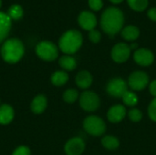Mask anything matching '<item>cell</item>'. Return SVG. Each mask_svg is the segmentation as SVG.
Here are the masks:
<instances>
[{
	"instance_id": "1",
	"label": "cell",
	"mask_w": 156,
	"mask_h": 155,
	"mask_svg": "<svg viewBox=\"0 0 156 155\" xmlns=\"http://www.w3.org/2000/svg\"><path fill=\"white\" fill-rule=\"evenodd\" d=\"M123 13L117 7H108L101 15V26L102 30L110 36H114L120 32L123 26Z\"/></svg>"
},
{
	"instance_id": "2",
	"label": "cell",
	"mask_w": 156,
	"mask_h": 155,
	"mask_svg": "<svg viewBox=\"0 0 156 155\" xmlns=\"http://www.w3.org/2000/svg\"><path fill=\"white\" fill-rule=\"evenodd\" d=\"M1 57L6 63H17L25 54V47L23 42L18 38L6 39L0 49Z\"/></svg>"
},
{
	"instance_id": "3",
	"label": "cell",
	"mask_w": 156,
	"mask_h": 155,
	"mask_svg": "<svg viewBox=\"0 0 156 155\" xmlns=\"http://www.w3.org/2000/svg\"><path fill=\"white\" fill-rule=\"evenodd\" d=\"M83 42L82 35L76 29H71L65 32L58 41L59 49L68 55L76 53L81 47Z\"/></svg>"
},
{
	"instance_id": "4",
	"label": "cell",
	"mask_w": 156,
	"mask_h": 155,
	"mask_svg": "<svg viewBox=\"0 0 156 155\" xmlns=\"http://www.w3.org/2000/svg\"><path fill=\"white\" fill-rule=\"evenodd\" d=\"M36 54L39 58L45 61H53L58 56V47L51 41L44 40L36 47Z\"/></svg>"
},
{
	"instance_id": "5",
	"label": "cell",
	"mask_w": 156,
	"mask_h": 155,
	"mask_svg": "<svg viewBox=\"0 0 156 155\" xmlns=\"http://www.w3.org/2000/svg\"><path fill=\"white\" fill-rule=\"evenodd\" d=\"M84 130L92 136H101L106 131V124L98 116H88L83 122Z\"/></svg>"
},
{
	"instance_id": "6",
	"label": "cell",
	"mask_w": 156,
	"mask_h": 155,
	"mask_svg": "<svg viewBox=\"0 0 156 155\" xmlns=\"http://www.w3.org/2000/svg\"><path fill=\"white\" fill-rule=\"evenodd\" d=\"M99 96L93 91H84L80 96V105L86 111H95L100 107Z\"/></svg>"
},
{
	"instance_id": "7",
	"label": "cell",
	"mask_w": 156,
	"mask_h": 155,
	"mask_svg": "<svg viewBox=\"0 0 156 155\" xmlns=\"http://www.w3.org/2000/svg\"><path fill=\"white\" fill-rule=\"evenodd\" d=\"M127 90V83L122 78H114L111 79L106 87L108 94L114 98H122Z\"/></svg>"
},
{
	"instance_id": "8",
	"label": "cell",
	"mask_w": 156,
	"mask_h": 155,
	"mask_svg": "<svg viewBox=\"0 0 156 155\" xmlns=\"http://www.w3.org/2000/svg\"><path fill=\"white\" fill-rule=\"evenodd\" d=\"M128 84L133 90H143L149 84V77L144 71H134L130 75Z\"/></svg>"
},
{
	"instance_id": "9",
	"label": "cell",
	"mask_w": 156,
	"mask_h": 155,
	"mask_svg": "<svg viewBox=\"0 0 156 155\" xmlns=\"http://www.w3.org/2000/svg\"><path fill=\"white\" fill-rule=\"evenodd\" d=\"M131 55V48L125 43L116 44L111 52L112 58L117 63H123L127 61Z\"/></svg>"
},
{
	"instance_id": "10",
	"label": "cell",
	"mask_w": 156,
	"mask_h": 155,
	"mask_svg": "<svg viewBox=\"0 0 156 155\" xmlns=\"http://www.w3.org/2000/svg\"><path fill=\"white\" fill-rule=\"evenodd\" d=\"M85 150V143L80 137H74L69 139L65 146L64 151L67 155H80Z\"/></svg>"
},
{
	"instance_id": "11",
	"label": "cell",
	"mask_w": 156,
	"mask_h": 155,
	"mask_svg": "<svg viewBox=\"0 0 156 155\" xmlns=\"http://www.w3.org/2000/svg\"><path fill=\"white\" fill-rule=\"evenodd\" d=\"M78 22L81 28L90 31L93 30L97 26V17L90 11H82L79 15Z\"/></svg>"
},
{
	"instance_id": "12",
	"label": "cell",
	"mask_w": 156,
	"mask_h": 155,
	"mask_svg": "<svg viewBox=\"0 0 156 155\" xmlns=\"http://www.w3.org/2000/svg\"><path fill=\"white\" fill-rule=\"evenodd\" d=\"M133 58L138 65L147 67L153 64L154 60V56L153 52L147 48H139L134 52Z\"/></svg>"
},
{
	"instance_id": "13",
	"label": "cell",
	"mask_w": 156,
	"mask_h": 155,
	"mask_svg": "<svg viewBox=\"0 0 156 155\" xmlns=\"http://www.w3.org/2000/svg\"><path fill=\"white\" fill-rule=\"evenodd\" d=\"M126 116V109L122 105H115L110 108L107 113L108 120L112 123H118L122 122Z\"/></svg>"
},
{
	"instance_id": "14",
	"label": "cell",
	"mask_w": 156,
	"mask_h": 155,
	"mask_svg": "<svg viewBox=\"0 0 156 155\" xmlns=\"http://www.w3.org/2000/svg\"><path fill=\"white\" fill-rule=\"evenodd\" d=\"M11 21L12 20L6 13L0 12V43H2L8 36L12 26Z\"/></svg>"
},
{
	"instance_id": "15",
	"label": "cell",
	"mask_w": 156,
	"mask_h": 155,
	"mask_svg": "<svg viewBox=\"0 0 156 155\" xmlns=\"http://www.w3.org/2000/svg\"><path fill=\"white\" fill-rule=\"evenodd\" d=\"M48 106V100L45 95H37L31 102V111L35 114H41L45 111Z\"/></svg>"
},
{
	"instance_id": "16",
	"label": "cell",
	"mask_w": 156,
	"mask_h": 155,
	"mask_svg": "<svg viewBox=\"0 0 156 155\" xmlns=\"http://www.w3.org/2000/svg\"><path fill=\"white\" fill-rule=\"evenodd\" d=\"M15 117L14 109L8 104L0 105V124L7 125L9 124Z\"/></svg>"
},
{
	"instance_id": "17",
	"label": "cell",
	"mask_w": 156,
	"mask_h": 155,
	"mask_svg": "<svg viewBox=\"0 0 156 155\" xmlns=\"http://www.w3.org/2000/svg\"><path fill=\"white\" fill-rule=\"evenodd\" d=\"M75 82L79 88H80L82 90L88 89L92 84V76L87 70L80 71L76 76Z\"/></svg>"
},
{
	"instance_id": "18",
	"label": "cell",
	"mask_w": 156,
	"mask_h": 155,
	"mask_svg": "<svg viewBox=\"0 0 156 155\" xmlns=\"http://www.w3.org/2000/svg\"><path fill=\"white\" fill-rule=\"evenodd\" d=\"M121 35L127 41H134L139 37L140 30H139V28L137 26L130 25V26H125L122 30Z\"/></svg>"
},
{
	"instance_id": "19",
	"label": "cell",
	"mask_w": 156,
	"mask_h": 155,
	"mask_svg": "<svg viewBox=\"0 0 156 155\" xmlns=\"http://www.w3.org/2000/svg\"><path fill=\"white\" fill-rule=\"evenodd\" d=\"M68 80H69V75L66 71H63V70L55 71L50 78L51 83L57 87L65 85L68 82Z\"/></svg>"
},
{
	"instance_id": "20",
	"label": "cell",
	"mask_w": 156,
	"mask_h": 155,
	"mask_svg": "<svg viewBox=\"0 0 156 155\" xmlns=\"http://www.w3.org/2000/svg\"><path fill=\"white\" fill-rule=\"evenodd\" d=\"M58 64L63 69H65L67 71L74 70L76 69V67H77V61L71 56H63V57H61L59 58V60H58Z\"/></svg>"
},
{
	"instance_id": "21",
	"label": "cell",
	"mask_w": 156,
	"mask_h": 155,
	"mask_svg": "<svg viewBox=\"0 0 156 155\" xmlns=\"http://www.w3.org/2000/svg\"><path fill=\"white\" fill-rule=\"evenodd\" d=\"M6 14L11 20H19L24 15V11L21 5H19L18 4H14L8 8Z\"/></svg>"
},
{
	"instance_id": "22",
	"label": "cell",
	"mask_w": 156,
	"mask_h": 155,
	"mask_svg": "<svg viewBox=\"0 0 156 155\" xmlns=\"http://www.w3.org/2000/svg\"><path fill=\"white\" fill-rule=\"evenodd\" d=\"M101 144L104 148H106L108 150H116L120 145V142L116 137L108 135V136H105L104 138H102Z\"/></svg>"
},
{
	"instance_id": "23",
	"label": "cell",
	"mask_w": 156,
	"mask_h": 155,
	"mask_svg": "<svg viewBox=\"0 0 156 155\" xmlns=\"http://www.w3.org/2000/svg\"><path fill=\"white\" fill-rule=\"evenodd\" d=\"M128 5L134 11H144L148 6V0H127Z\"/></svg>"
},
{
	"instance_id": "24",
	"label": "cell",
	"mask_w": 156,
	"mask_h": 155,
	"mask_svg": "<svg viewBox=\"0 0 156 155\" xmlns=\"http://www.w3.org/2000/svg\"><path fill=\"white\" fill-rule=\"evenodd\" d=\"M79 98V92L75 89H69L63 93V100L67 103H74Z\"/></svg>"
},
{
	"instance_id": "25",
	"label": "cell",
	"mask_w": 156,
	"mask_h": 155,
	"mask_svg": "<svg viewBox=\"0 0 156 155\" xmlns=\"http://www.w3.org/2000/svg\"><path fill=\"white\" fill-rule=\"evenodd\" d=\"M122 100H123V102L127 106L133 107V106L137 105V103H138V97H137V95L134 92L127 90L125 92V94L122 96Z\"/></svg>"
},
{
	"instance_id": "26",
	"label": "cell",
	"mask_w": 156,
	"mask_h": 155,
	"mask_svg": "<svg viewBox=\"0 0 156 155\" xmlns=\"http://www.w3.org/2000/svg\"><path fill=\"white\" fill-rule=\"evenodd\" d=\"M128 116H129V119L132 121V122H138L142 120L143 118V113L141 112L140 110L138 109H132L129 111L128 112Z\"/></svg>"
},
{
	"instance_id": "27",
	"label": "cell",
	"mask_w": 156,
	"mask_h": 155,
	"mask_svg": "<svg viewBox=\"0 0 156 155\" xmlns=\"http://www.w3.org/2000/svg\"><path fill=\"white\" fill-rule=\"evenodd\" d=\"M148 114L152 121L156 122V98L151 101L148 107Z\"/></svg>"
},
{
	"instance_id": "28",
	"label": "cell",
	"mask_w": 156,
	"mask_h": 155,
	"mask_svg": "<svg viewBox=\"0 0 156 155\" xmlns=\"http://www.w3.org/2000/svg\"><path fill=\"white\" fill-rule=\"evenodd\" d=\"M12 155H31V151L27 146L21 145L13 152Z\"/></svg>"
},
{
	"instance_id": "29",
	"label": "cell",
	"mask_w": 156,
	"mask_h": 155,
	"mask_svg": "<svg viewBox=\"0 0 156 155\" xmlns=\"http://www.w3.org/2000/svg\"><path fill=\"white\" fill-rule=\"evenodd\" d=\"M89 38L92 43H99L101 38V35L100 33V31L98 30H90L89 33Z\"/></svg>"
},
{
	"instance_id": "30",
	"label": "cell",
	"mask_w": 156,
	"mask_h": 155,
	"mask_svg": "<svg viewBox=\"0 0 156 155\" xmlns=\"http://www.w3.org/2000/svg\"><path fill=\"white\" fill-rule=\"evenodd\" d=\"M89 6L93 11H99L103 6L102 0H89Z\"/></svg>"
},
{
	"instance_id": "31",
	"label": "cell",
	"mask_w": 156,
	"mask_h": 155,
	"mask_svg": "<svg viewBox=\"0 0 156 155\" xmlns=\"http://www.w3.org/2000/svg\"><path fill=\"white\" fill-rule=\"evenodd\" d=\"M147 16H149V18L153 21H156V7H153L151 9H149Z\"/></svg>"
},
{
	"instance_id": "32",
	"label": "cell",
	"mask_w": 156,
	"mask_h": 155,
	"mask_svg": "<svg viewBox=\"0 0 156 155\" xmlns=\"http://www.w3.org/2000/svg\"><path fill=\"white\" fill-rule=\"evenodd\" d=\"M149 90H150V92L153 96H154L156 98V80H154L150 83V86H149Z\"/></svg>"
},
{
	"instance_id": "33",
	"label": "cell",
	"mask_w": 156,
	"mask_h": 155,
	"mask_svg": "<svg viewBox=\"0 0 156 155\" xmlns=\"http://www.w3.org/2000/svg\"><path fill=\"white\" fill-rule=\"evenodd\" d=\"M110 1L113 4H119V3H122L123 0H110Z\"/></svg>"
},
{
	"instance_id": "34",
	"label": "cell",
	"mask_w": 156,
	"mask_h": 155,
	"mask_svg": "<svg viewBox=\"0 0 156 155\" xmlns=\"http://www.w3.org/2000/svg\"><path fill=\"white\" fill-rule=\"evenodd\" d=\"M130 48H131V49L136 48H137V44H132V46H130Z\"/></svg>"
},
{
	"instance_id": "35",
	"label": "cell",
	"mask_w": 156,
	"mask_h": 155,
	"mask_svg": "<svg viewBox=\"0 0 156 155\" xmlns=\"http://www.w3.org/2000/svg\"><path fill=\"white\" fill-rule=\"evenodd\" d=\"M1 6H2V0H0V8H1Z\"/></svg>"
}]
</instances>
